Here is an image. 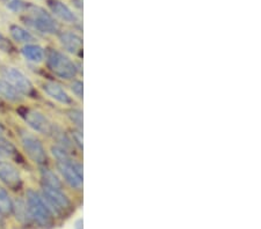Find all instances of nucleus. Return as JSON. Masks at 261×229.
Wrapping results in <instances>:
<instances>
[{
  "label": "nucleus",
  "mask_w": 261,
  "mask_h": 229,
  "mask_svg": "<svg viewBox=\"0 0 261 229\" xmlns=\"http://www.w3.org/2000/svg\"><path fill=\"white\" fill-rule=\"evenodd\" d=\"M41 195L51 210L53 214H65L72 210V204H71L69 197L63 192V189H55V187L42 185Z\"/></svg>",
  "instance_id": "nucleus-6"
},
{
  "label": "nucleus",
  "mask_w": 261,
  "mask_h": 229,
  "mask_svg": "<svg viewBox=\"0 0 261 229\" xmlns=\"http://www.w3.org/2000/svg\"><path fill=\"white\" fill-rule=\"evenodd\" d=\"M2 78L7 81L14 89L19 91L21 95H33L34 86L32 81L21 72L20 70L12 68V66H6L2 69Z\"/></svg>",
  "instance_id": "nucleus-8"
},
{
  "label": "nucleus",
  "mask_w": 261,
  "mask_h": 229,
  "mask_svg": "<svg viewBox=\"0 0 261 229\" xmlns=\"http://www.w3.org/2000/svg\"><path fill=\"white\" fill-rule=\"evenodd\" d=\"M71 90L78 99L83 100L84 96V83L81 80H73L71 83Z\"/></svg>",
  "instance_id": "nucleus-20"
},
{
  "label": "nucleus",
  "mask_w": 261,
  "mask_h": 229,
  "mask_svg": "<svg viewBox=\"0 0 261 229\" xmlns=\"http://www.w3.org/2000/svg\"><path fill=\"white\" fill-rule=\"evenodd\" d=\"M0 212L3 215H8L13 212V202L3 186H0Z\"/></svg>",
  "instance_id": "nucleus-17"
},
{
  "label": "nucleus",
  "mask_w": 261,
  "mask_h": 229,
  "mask_svg": "<svg viewBox=\"0 0 261 229\" xmlns=\"http://www.w3.org/2000/svg\"><path fill=\"white\" fill-rule=\"evenodd\" d=\"M3 218H4V216H3V213H2V212H0V224L3 223Z\"/></svg>",
  "instance_id": "nucleus-25"
},
{
  "label": "nucleus",
  "mask_w": 261,
  "mask_h": 229,
  "mask_svg": "<svg viewBox=\"0 0 261 229\" xmlns=\"http://www.w3.org/2000/svg\"><path fill=\"white\" fill-rule=\"evenodd\" d=\"M5 138V128H4L3 124L0 123V139Z\"/></svg>",
  "instance_id": "nucleus-23"
},
{
  "label": "nucleus",
  "mask_w": 261,
  "mask_h": 229,
  "mask_svg": "<svg viewBox=\"0 0 261 229\" xmlns=\"http://www.w3.org/2000/svg\"><path fill=\"white\" fill-rule=\"evenodd\" d=\"M56 166L62 177L72 189L82 190L84 184L83 166L78 162H74L72 157L69 156L66 159L57 160Z\"/></svg>",
  "instance_id": "nucleus-5"
},
{
  "label": "nucleus",
  "mask_w": 261,
  "mask_h": 229,
  "mask_svg": "<svg viewBox=\"0 0 261 229\" xmlns=\"http://www.w3.org/2000/svg\"><path fill=\"white\" fill-rule=\"evenodd\" d=\"M2 3L8 11L13 12V13H21L26 8L22 0H2Z\"/></svg>",
  "instance_id": "nucleus-18"
},
{
  "label": "nucleus",
  "mask_w": 261,
  "mask_h": 229,
  "mask_svg": "<svg viewBox=\"0 0 261 229\" xmlns=\"http://www.w3.org/2000/svg\"><path fill=\"white\" fill-rule=\"evenodd\" d=\"M75 229H83V220L79 219L77 220V222H75Z\"/></svg>",
  "instance_id": "nucleus-24"
},
{
  "label": "nucleus",
  "mask_w": 261,
  "mask_h": 229,
  "mask_svg": "<svg viewBox=\"0 0 261 229\" xmlns=\"http://www.w3.org/2000/svg\"><path fill=\"white\" fill-rule=\"evenodd\" d=\"M0 181L13 190H16L22 184V178L18 168L6 161H0Z\"/></svg>",
  "instance_id": "nucleus-9"
},
{
  "label": "nucleus",
  "mask_w": 261,
  "mask_h": 229,
  "mask_svg": "<svg viewBox=\"0 0 261 229\" xmlns=\"http://www.w3.org/2000/svg\"><path fill=\"white\" fill-rule=\"evenodd\" d=\"M20 141L24 153L27 154L33 162L39 166H45L48 161V155L42 141L35 135L26 130L20 131Z\"/></svg>",
  "instance_id": "nucleus-4"
},
{
  "label": "nucleus",
  "mask_w": 261,
  "mask_h": 229,
  "mask_svg": "<svg viewBox=\"0 0 261 229\" xmlns=\"http://www.w3.org/2000/svg\"><path fill=\"white\" fill-rule=\"evenodd\" d=\"M73 5L78 8V10H83V0H72Z\"/></svg>",
  "instance_id": "nucleus-22"
},
{
  "label": "nucleus",
  "mask_w": 261,
  "mask_h": 229,
  "mask_svg": "<svg viewBox=\"0 0 261 229\" xmlns=\"http://www.w3.org/2000/svg\"><path fill=\"white\" fill-rule=\"evenodd\" d=\"M42 89L44 90V93L47 94L49 97H51L55 101L64 104V106H71L73 102V100L71 99L69 93L64 89V87L56 81L43 82Z\"/></svg>",
  "instance_id": "nucleus-10"
},
{
  "label": "nucleus",
  "mask_w": 261,
  "mask_h": 229,
  "mask_svg": "<svg viewBox=\"0 0 261 229\" xmlns=\"http://www.w3.org/2000/svg\"><path fill=\"white\" fill-rule=\"evenodd\" d=\"M48 7L51 11V13L57 16L58 19L67 23H74L77 22V15L73 13V11L71 8L65 5L64 3L61 0H47Z\"/></svg>",
  "instance_id": "nucleus-12"
},
{
  "label": "nucleus",
  "mask_w": 261,
  "mask_h": 229,
  "mask_svg": "<svg viewBox=\"0 0 261 229\" xmlns=\"http://www.w3.org/2000/svg\"><path fill=\"white\" fill-rule=\"evenodd\" d=\"M26 197V206L29 218L42 227L50 226L53 223V212L43 197L34 190H28Z\"/></svg>",
  "instance_id": "nucleus-3"
},
{
  "label": "nucleus",
  "mask_w": 261,
  "mask_h": 229,
  "mask_svg": "<svg viewBox=\"0 0 261 229\" xmlns=\"http://www.w3.org/2000/svg\"><path fill=\"white\" fill-rule=\"evenodd\" d=\"M10 34L12 36V39L19 42V43L29 44L35 41L34 36L31 34V31H28L27 29H24L23 27L18 26V24H12L10 27Z\"/></svg>",
  "instance_id": "nucleus-15"
},
{
  "label": "nucleus",
  "mask_w": 261,
  "mask_h": 229,
  "mask_svg": "<svg viewBox=\"0 0 261 229\" xmlns=\"http://www.w3.org/2000/svg\"><path fill=\"white\" fill-rule=\"evenodd\" d=\"M20 116L31 126L34 131L41 133V135L51 136L55 125L50 122L49 118L41 111L35 109L23 108L20 111Z\"/></svg>",
  "instance_id": "nucleus-7"
},
{
  "label": "nucleus",
  "mask_w": 261,
  "mask_h": 229,
  "mask_svg": "<svg viewBox=\"0 0 261 229\" xmlns=\"http://www.w3.org/2000/svg\"><path fill=\"white\" fill-rule=\"evenodd\" d=\"M23 21L35 30L43 32V34H57L58 32V23L54 19V16L48 13L44 8L36 5H26L23 11Z\"/></svg>",
  "instance_id": "nucleus-1"
},
{
  "label": "nucleus",
  "mask_w": 261,
  "mask_h": 229,
  "mask_svg": "<svg viewBox=\"0 0 261 229\" xmlns=\"http://www.w3.org/2000/svg\"><path fill=\"white\" fill-rule=\"evenodd\" d=\"M21 53L22 56L26 58V60L32 61V62H42L45 59V51L44 49L40 47V45L29 43L24 44L23 48L21 49Z\"/></svg>",
  "instance_id": "nucleus-13"
},
{
  "label": "nucleus",
  "mask_w": 261,
  "mask_h": 229,
  "mask_svg": "<svg viewBox=\"0 0 261 229\" xmlns=\"http://www.w3.org/2000/svg\"><path fill=\"white\" fill-rule=\"evenodd\" d=\"M71 140H72L73 145L77 146L79 149H83V130H78L75 128L74 131L71 133Z\"/></svg>",
  "instance_id": "nucleus-21"
},
{
  "label": "nucleus",
  "mask_w": 261,
  "mask_h": 229,
  "mask_svg": "<svg viewBox=\"0 0 261 229\" xmlns=\"http://www.w3.org/2000/svg\"><path fill=\"white\" fill-rule=\"evenodd\" d=\"M45 60H47L48 69L56 77L64 80H70L77 77L79 71L77 65L60 50H48V52L45 53Z\"/></svg>",
  "instance_id": "nucleus-2"
},
{
  "label": "nucleus",
  "mask_w": 261,
  "mask_h": 229,
  "mask_svg": "<svg viewBox=\"0 0 261 229\" xmlns=\"http://www.w3.org/2000/svg\"><path fill=\"white\" fill-rule=\"evenodd\" d=\"M62 48L71 55H81L83 52V39L72 31H62L58 34Z\"/></svg>",
  "instance_id": "nucleus-11"
},
{
  "label": "nucleus",
  "mask_w": 261,
  "mask_h": 229,
  "mask_svg": "<svg viewBox=\"0 0 261 229\" xmlns=\"http://www.w3.org/2000/svg\"><path fill=\"white\" fill-rule=\"evenodd\" d=\"M40 175L42 180V185L55 187V189H63V183L61 182L60 177H58L53 170H50L47 166H41Z\"/></svg>",
  "instance_id": "nucleus-14"
},
{
  "label": "nucleus",
  "mask_w": 261,
  "mask_h": 229,
  "mask_svg": "<svg viewBox=\"0 0 261 229\" xmlns=\"http://www.w3.org/2000/svg\"><path fill=\"white\" fill-rule=\"evenodd\" d=\"M0 96H3L7 101L19 102L21 100V94L18 90L14 89L10 83L0 78Z\"/></svg>",
  "instance_id": "nucleus-16"
},
{
  "label": "nucleus",
  "mask_w": 261,
  "mask_h": 229,
  "mask_svg": "<svg viewBox=\"0 0 261 229\" xmlns=\"http://www.w3.org/2000/svg\"><path fill=\"white\" fill-rule=\"evenodd\" d=\"M66 114L71 123H73L78 130H83V111L81 109H70Z\"/></svg>",
  "instance_id": "nucleus-19"
}]
</instances>
